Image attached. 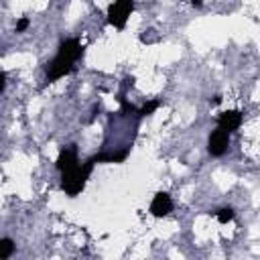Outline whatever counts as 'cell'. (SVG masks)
<instances>
[{
  "mask_svg": "<svg viewBox=\"0 0 260 260\" xmlns=\"http://www.w3.org/2000/svg\"><path fill=\"white\" fill-rule=\"evenodd\" d=\"M83 55V47L79 45L77 39H65L59 45V51L55 55L53 61L47 63V75H45V83H53L61 77H65L67 73L73 71V63Z\"/></svg>",
  "mask_w": 260,
  "mask_h": 260,
  "instance_id": "obj_1",
  "label": "cell"
},
{
  "mask_svg": "<svg viewBox=\"0 0 260 260\" xmlns=\"http://www.w3.org/2000/svg\"><path fill=\"white\" fill-rule=\"evenodd\" d=\"M93 165H95V162L89 158V160L83 162V165L77 162L73 169L63 171V177H61V189H63L67 195H71V197L79 195V193L83 191L85 183H87V177H89Z\"/></svg>",
  "mask_w": 260,
  "mask_h": 260,
  "instance_id": "obj_2",
  "label": "cell"
},
{
  "mask_svg": "<svg viewBox=\"0 0 260 260\" xmlns=\"http://www.w3.org/2000/svg\"><path fill=\"white\" fill-rule=\"evenodd\" d=\"M132 10H134V0H116L108 6V22L116 28H124Z\"/></svg>",
  "mask_w": 260,
  "mask_h": 260,
  "instance_id": "obj_3",
  "label": "cell"
},
{
  "mask_svg": "<svg viewBox=\"0 0 260 260\" xmlns=\"http://www.w3.org/2000/svg\"><path fill=\"white\" fill-rule=\"evenodd\" d=\"M230 146V132L217 128L209 134V140H207V150L211 156H221Z\"/></svg>",
  "mask_w": 260,
  "mask_h": 260,
  "instance_id": "obj_4",
  "label": "cell"
},
{
  "mask_svg": "<svg viewBox=\"0 0 260 260\" xmlns=\"http://www.w3.org/2000/svg\"><path fill=\"white\" fill-rule=\"evenodd\" d=\"M171 211H173V201H171L169 193L158 191V193L152 197V201H150V213H152L154 217H165V215H169Z\"/></svg>",
  "mask_w": 260,
  "mask_h": 260,
  "instance_id": "obj_5",
  "label": "cell"
},
{
  "mask_svg": "<svg viewBox=\"0 0 260 260\" xmlns=\"http://www.w3.org/2000/svg\"><path fill=\"white\" fill-rule=\"evenodd\" d=\"M77 162H79V160H77V148H75V144H71V146H65V148L59 150V156H57L55 167L63 173V171L73 169Z\"/></svg>",
  "mask_w": 260,
  "mask_h": 260,
  "instance_id": "obj_6",
  "label": "cell"
},
{
  "mask_svg": "<svg viewBox=\"0 0 260 260\" xmlns=\"http://www.w3.org/2000/svg\"><path fill=\"white\" fill-rule=\"evenodd\" d=\"M217 126L225 132H234L242 126V112L238 110H228V112H221L219 118H217Z\"/></svg>",
  "mask_w": 260,
  "mask_h": 260,
  "instance_id": "obj_7",
  "label": "cell"
},
{
  "mask_svg": "<svg viewBox=\"0 0 260 260\" xmlns=\"http://www.w3.org/2000/svg\"><path fill=\"white\" fill-rule=\"evenodd\" d=\"M14 252V242L10 238H0V258H8Z\"/></svg>",
  "mask_w": 260,
  "mask_h": 260,
  "instance_id": "obj_8",
  "label": "cell"
},
{
  "mask_svg": "<svg viewBox=\"0 0 260 260\" xmlns=\"http://www.w3.org/2000/svg\"><path fill=\"white\" fill-rule=\"evenodd\" d=\"M158 106H160V100H150V102H146V104L138 110V116H150Z\"/></svg>",
  "mask_w": 260,
  "mask_h": 260,
  "instance_id": "obj_9",
  "label": "cell"
},
{
  "mask_svg": "<svg viewBox=\"0 0 260 260\" xmlns=\"http://www.w3.org/2000/svg\"><path fill=\"white\" fill-rule=\"evenodd\" d=\"M232 219H234V209L232 207H223V209L217 211V221L219 223H228Z\"/></svg>",
  "mask_w": 260,
  "mask_h": 260,
  "instance_id": "obj_10",
  "label": "cell"
},
{
  "mask_svg": "<svg viewBox=\"0 0 260 260\" xmlns=\"http://www.w3.org/2000/svg\"><path fill=\"white\" fill-rule=\"evenodd\" d=\"M28 24H30V20H28L26 16H22V18L16 22V32H24V30L28 28Z\"/></svg>",
  "mask_w": 260,
  "mask_h": 260,
  "instance_id": "obj_11",
  "label": "cell"
},
{
  "mask_svg": "<svg viewBox=\"0 0 260 260\" xmlns=\"http://www.w3.org/2000/svg\"><path fill=\"white\" fill-rule=\"evenodd\" d=\"M152 32H154L152 28H150V30H146V35H142V37H140V41H142V43H152V41L156 39V37H152Z\"/></svg>",
  "mask_w": 260,
  "mask_h": 260,
  "instance_id": "obj_12",
  "label": "cell"
},
{
  "mask_svg": "<svg viewBox=\"0 0 260 260\" xmlns=\"http://www.w3.org/2000/svg\"><path fill=\"white\" fill-rule=\"evenodd\" d=\"M4 85H6V75H4V73H0V93H2Z\"/></svg>",
  "mask_w": 260,
  "mask_h": 260,
  "instance_id": "obj_13",
  "label": "cell"
},
{
  "mask_svg": "<svg viewBox=\"0 0 260 260\" xmlns=\"http://www.w3.org/2000/svg\"><path fill=\"white\" fill-rule=\"evenodd\" d=\"M191 4H193V6H197V8H199V6H203V0H191Z\"/></svg>",
  "mask_w": 260,
  "mask_h": 260,
  "instance_id": "obj_14",
  "label": "cell"
},
{
  "mask_svg": "<svg viewBox=\"0 0 260 260\" xmlns=\"http://www.w3.org/2000/svg\"><path fill=\"white\" fill-rule=\"evenodd\" d=\"M221 102V95H213V100H211V104H219Z\"/></svg>",
  "mask_w": 260,
  "mask_h": 260,
  "instance_id": "obj_15",
  "label": "cell"
}]
</instances>
